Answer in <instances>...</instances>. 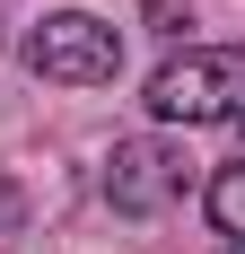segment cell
Here are the masks:
<instances>
[{
  "instance_id": "1",
  "label": "cell",
  "mask_w": 245,
  "mask_h": 254,
  "mask_svg": "<svg viewBox=\"0 0 245 254\" xmlns=\"http://www.w3.org/2000/svg\"><path fill=\"white\" fill-rule=\"evenodd\" d=\"M158 123H237L245 114V44H184L149 79Z\"/></svg>"
},
{
  "instance_id": "2",
  "label": "cell",
  "mask_w": 245,
  "mask_h": 254,
  "mask_svg": "<svg viewBox=\"0 0 245 254\" xmlns=\"http://www.w3.org/2000/svg\"><path fill=\"white\" fill-rule=\"evenodd\" d=\"M26 70L53 79V88H114L122 70V35L88 9H53V18L26 26Z\"/></svg>"
},
{
  "instance_id": "3",
  "label": "cell",
  "mask_w": 245,
  "mask_h": 254,
  "mask_svg": "<svg viewBox=\"0 0 245 254\" xmlns=\"http://www.w3.org/2000/svg\"><path fill=\"white\" fill-rule=\"evenodd\" d=\"M184 184H193V158L167 149V140H122L105 158V202L114 210H167V202H184Z\"/></svg>"
},
{
  "instance_id": "4",
  "label": "cell",
  "mask_w": 245,
  "mask_h": 254,
  "mask_svg": "<svg viewBox=\"0 0 245 254\" xmlns=\"http://www.w3.org/2000/svg\"><path fill=\"white\" fill-rule=\"evenodd\" d=\"M210 219H219V237H237V246H245V158L210 176Z\"/></svg>"
},
{
  "instance_id": "5",
  "label": "cell",
  "mask_w": 245,
  "mask_h": 254,
  "mask_svg": "<svg viewBox=\"0 0 245 254\" xmlns=\"http://www.w3.org/2000/svg\"><path fill=\"white\" fill-rule=\"evenodd\" d=\"M140 26L149 35H184L193 26V0H140Z\"/></svg>"
},
{
  "instance_id": "6",
  "label": "cell",
  "mask_w": 245,
  "mask_h": 254,
  "mask_svg": "<svg viewBox=\"0 0 245 254\" xmlns=\"http://www.w3.org/2000/svg\"><path fill=\"white\" fill-rule=\"evenodd\" d=\"M228 254H245V246H228Z\"/></svg>"
},
{
  "instance_id": "7",
  "label": "cell",
  "mask_w": 245,
  "mask_h": 254,
  "mask_svg": "<svg viewBox=\"0 0 245 254\" xmlns=\"http://www.w3.org/2000/svg\"><path fill=\"white\" fill-rule=\"evenodd\" d=\"M237 123H245V114H237Z\"/></svg>"
}]
</instances>
